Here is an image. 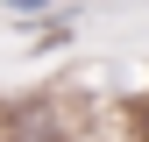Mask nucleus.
I'll return each mask as SVG.
<instances>
[{
    "mask_svg": "<svg viewBox=\"0 0 149 142\" xmlns=\"http://www.w3.org/2000/svg\"><path fill=\"white\" fill-rule=\"evenodd\" d=\"M7 7H22V14H36V7H50V0H7Z\"/></svg>",
    "mask_w": 149,
    "mask_h": 142,
    "instance_id": "1",
    "label": "nucleus"
}]
</instances>
